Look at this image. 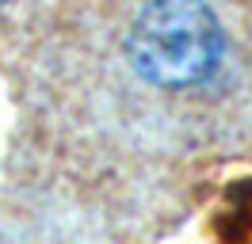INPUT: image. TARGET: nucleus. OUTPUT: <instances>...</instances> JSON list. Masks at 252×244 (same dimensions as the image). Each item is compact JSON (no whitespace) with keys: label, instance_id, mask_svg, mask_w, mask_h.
I'll list each match as a JSON object with an SVG mask.
<instances>
[{"label":"nucleus","instance_id":"obj_1","mask_svg":"<svg viewBox=\"0 0 252 244\" xmlns=\"http://www.w3.org/2000/svg\"><path fill=\"white\" fill-rule=\"evenodd\" d=\"M130 61L157 88H191L214 76L221 27L203 0H149L130 30Z\"/></svg>","mask_w":252,"mask_h":244}]
</instances>
